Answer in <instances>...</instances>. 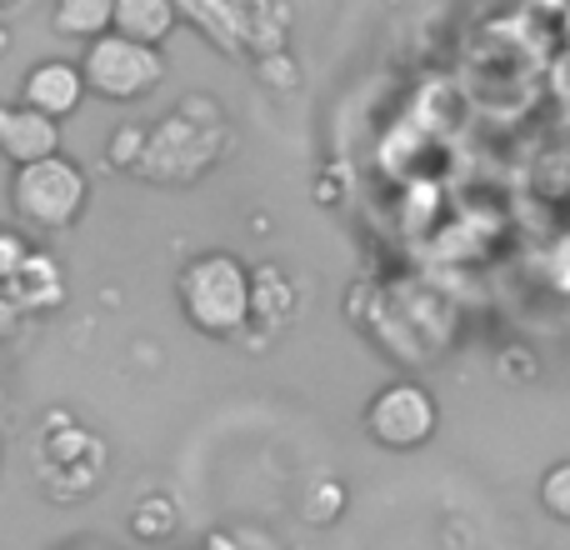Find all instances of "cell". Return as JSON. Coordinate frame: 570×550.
<instances>
[{
	"mask_svg": "<svg viewBox=\"0 0 570 550\" xmlns=\"http://www.w3.org/2000/svg\"><path fill=\"white\" fill-rule=\"evenodd\" d=\"M230 126L220 116L216 96H186L166 120L150 126L146 160L136 176L146 186H196L220 156H226Z\"/></svg>",
	"mask_w": 570,
	"mask_h": 550,
	"instance_id": "obj_1",
	"label": "cell"
},
{
	"mask_svg": "<svg viewBox=\"0 0 570 550\" xmlns=\"http://www.w3.org/2000/svg\"><path fill=\"white\" fill-rule=\"evenodd\" d=\"M250 275L256 266H246L230 251L190 256L176 275L180 315L210 341H240V331L250 325Z\"/></svg>",
	"mask_w": 570,
	"mask_h": 550,
	"instance_id": "obj_2",
	"label": "cell"
},
{
	"mask_svg": "<svg viewBox=\"0 0 570 550\" xmlns=\"http://www.w3.org/2000/svg\"><path fill=\"white\" fill-rule=\"evenodd\" d=\"M90 200V180L86 170L70 156H46L30 160V166H16L10 176V216H16L20 230H66L86 216Z\"/></svg>",
	"mask_w": 570,
	"mask_h": 550,
	"instance_id": "obj_3",
	"label": "cell"
},
{
	"mask_svg": "<svg viewBox=\"0 0 570 550\" xmlns=\"http://www.w3.org/2000/svg\"><path fill=\"white\" fill-rule=\"evenodd\" d=\"M106 465H110L106 441L90 425L70 421V415L66 425H46L36 441V485L56 505H80L86 495H96L100 481H106Z\"/></svg>",
	"mask_w": 570,
	"mask_h": 550,
	"instance_id": "obj_4",
	"label": "cell"
},
{
	"mask_svg": "<svg viewBox=\"0 0 570 550\" xmlns=\"http://www.w3.org/2000/svg\"><path fill=\"white\" fill-rule=\"evenodd\" d=\"M80 76H86V90L100 100H146L150 90H160L166 80V56L156 46H140V40H126V36H100L80 50Z\"/></svg>",
	"mask_w": 570,
	"mask_h": 550,
	"instance_id": "obj_5",
	"label": "cell"
},
{
	"mask_svg": "<svg viewBox=\"0 0 570 550\" xmlns=\"http://www.w3.org/2000/svg\"><path fill=\"white\" fill-rule=\"evenodd\" d=\"M365 435L385 451H421L441 425V405L421 381H391L365 401Z\"/></svg>",
	"mask_w": 570,
	"mask_h": 550,
	"instance_id": "obj_6",
	"label": "cell"
},
{
	"mask_svg": "<svg viewBox=\"0 0 570 550\" xmlns=\"http://www.w3.org/2000/svg\"><path fill=\"white\" fill-rule=\"evenodd\" d=\"M295 311H301V291H295L291 271L256 266V275H250V325L240 331V345L266 351L285 325L295 321Z\"/></svg>",
	"mask_w": 570,
	"mask_h": 550,
	"instance_id": "obj_7",
	"label": "cell"
},
{
	"mask_svg": "<svg viewBox=\"0 0 570 550\" xmlns=\"http://www.w3.org/2000/svg\"><path fill=\"white\" fill-rule=\"evenodd\" d=\"M0 156L10 166H30V160L60 156V120L30 110L26 100H0Z\"/></svg>",
	"mask_w": 570,
	"mask_h": 550,
	"instance_id": "obj_8",
	"label": "cell"
},
{
	"mask_svg": "<svg viewBox=\"0 0 570 550\" xmlns=\"http://www.w3.org/2000/svg\"><path fill=\"white\" fill-rule=\"evenodd\" d=\"M20 100L50 120H66V116H76L80 100H86V76H80L76 60H56V56L36 60V66L26 70V80H20Z\"/></svg>",
	"mask_w": 570,
	"mask_h": 550,
	"instance_id": "obj_9",
	"label": "cell"
},
{
	"mask_svg": "<svg viewBox=\"0 0 570 550\" xmlns=\"http://www.w3.org/2000/svg\"><path fill=\"white\" fill-rule=\"evenodd\" d=\"M6 295L16 301L20 315H56L60 305H66L70 285H66V271H60V261L50 256V251L30 246V256L16 266V275L6 281Z\"/></svg>",
	"mask_w": 570,
	"mask_h": 550,
	"instance_id": "obj_10",
	"label": "cell"
},
{
	"mask_svg": "<svg viewBox=\"0 0 570 550\" xmlns=\"http://www.w3.org/2000/svg\"><path fill=\"white\" fill-rule=\"evenodd\" d=\"M285 20L291 10L281 0H226V30H230V56H271L285 50Z\"/></svg>",
	"mask_w": 570,
	"mask_h": 550,
	"instance_id": "obj_11",
	"label": "cell"
},
{
	"mask_svg": "<svg viewBox=\"0 0 570 550\" xmlns=\"http://www.w3.org/2000/svg\"><path fill=\"white\" fill-rule=\"evenodd\" d=\"M180 26L176 0H116V36L140 40V46H166L170 30Z\"/></svg>",
	"mask_w": 570,
	"mask_h": 550,
	"instance_id": "obj_12",
	"label": "cell"
},
{
	"mask_svg": "<svg viewBox=\"0 0 570 550\" xmlns=\"http://www.w3.org/2000/svg\"><path fill=\"white\" fill-rule=\"evenodd\" d=\"M50 26H56V36L90 46V40L110 36V26H116V0H56V6H50Z\"/></svg>",
	"mask_w": 570,
	"mask_h": 550,
	"instance_id": "obj_13",
	"label": "cell"
},
{
	"mask_svg": "<svg viewBox=\"0 0 570 550\" xmlns=\"http://www.w3.org/2000/svg\"><path fill=\"white\" fill-rule=\"evenodd\" d=\"M180 526V511H176V495L156 491V495H140L136 511H130V536L146 546H166Z\"/></svg>",
	"mask_w": 570,
	"mask_h": 550,
	"instance_id": "obj_14",
	"label": "cell"
},
{
	"mask_svg": "<svg viewBox=\"0 0 570 550\" xmlns=\"http://www.w3.org/2000/svg\"><path fill=\"white\" fill-rule=\"evenodd\" d=\"M146 140H150V126H136V120L116 126V130H110V140H106V166L136 176L140 160H146Z\"/></svg>",
	"mask_w": 570,
	"mask_h": 550,
	"instance_id": "obj_15",
	"label": "cell"
},
{
	"mask_svg": "<svg viewBox=\"0 0 570 550\" xmlns=\"http://www.w3.org/2000/svg\"><path fill=\"white\" fill-rule=\"evenodd\" d=\"M541 505H546V515L570 526V461H556L541 475Z\"/></svg>",
	"mask_w": 570,
	"mask_h": 550,
	"instance_id": "obj_16",
	"label": "cell"
},
{
	"mask_svg": "<svg viewBox=\"0 0 570 550\" xmlns=\"http://www.w3.org/2000/svg\"><path fill=\"white\" fill-rule=\"evenodd\" d=\"M256 80L271 90H295L301 86V66H295L291 50H271V56H256Z\"/></svg>",
	"mask_w": 570,
	"mask_h": 550,
	"instance_id": "obj_17",
	"label": "cell"
},
{
	"mask_svg": "<svg viewBox=\"0 0 570 550\" xmlns=\"http://www.w3.org/2000/svg\"><path fill=\"white\" fill-rule=\"evenodd\" d=\"M341 511H345V485L341 481H321L311 495H305V511L301 515L311 526H331Z\"/></svg>",
	"mask_w": 570,
	"mask_h": 550,
	"instance_id": "obj_18",
	"label": "cell"
},
{
	"mask_svg": "<svg viewBox=\"0 0 570 550\" xmlns=\"http://www.w3.org/2000/svg\"><path fill=\"white\" fill-rule=\"evenodd\" d=\"M495 371H501L505 381H535L541 361H535V351H525V345H505V351L495 355Z\"/></svg>",
	"mask_w": 570,
	"mask_h": 550,
	"instance_id": "obj_19",
	"label": "cell"
},
{
	"mask_svg": "<svg viewBox=\"0 0 570 550\" xmlns=\"http://www.w3.org/2000/svg\"><path fill=\"white\" fill-rule=\"evenodd\" d=\"M30 256V240H26V230L20 226H0V285L16 275V266Z\"/></svg>",
	"mask_w": 570,
	"mask_h": 550,
	"instance_id": "obj_20",
	"label": "cell"
},
{
	"mask_svg": "<svg viewBox=\"0 0 570 550\" xmlns=\"http://www.w3.org/2000/svg\"><path fill=\"white\" fill-rule=\"evenodd\" d=\"M20 321H26V315L16 311V301H10V295H6V285H0V345H6L10 335L20 331Z\"/></svg>",
	"mask_w": 570,
	"mask_h": 550,
	"instance_id": "obj_21",
	"label": "cell"
},
{
	"mask_svg": "<svg viewBox=\"0 0 570 550\" xmlns=\"http://www.w3.org/2000/svg\"><path fill=\"white\" fill-rule=\"evenodd\" d=\"M341 196H345V186H341L335 176H325V170H321V176H315V200H321V206H335Z\"/></svg>",
	"mask_w": 570,
	"mask_h": 550,
	"instance_id": "obj_22",
	"label": "cell"
},
{
	"mask_svg": "<svg viewBox=\"0 0 570 550\" xmlns=\"http://www.w3.org/2000/svg\"><path fill=\"white\" fill-rule=\"evenodd\" d=\"M26 6H30V0H0V16L10 20V16H20V10H26Z\"/></svg>",
	"mask_w": 570,
	"mask_h": 550,
	"instance_id": "obj_23",
	"label": "cell"
},
{
	"mask_svg": "<svg viewBox=\"0 0 570 550\" xmlns=\"http://www.w3.org/2000/svg\"><path fill=\"white\" fill-rule=\"evenodd\" d=\"M6 46H10V30H6V26H0V56H6Z\"/></svg>",
	"mask_w": 570,
	"mask_h": 550,
	"instance_id": "obj_24",
	"label": "cell"
}]
</instances>
